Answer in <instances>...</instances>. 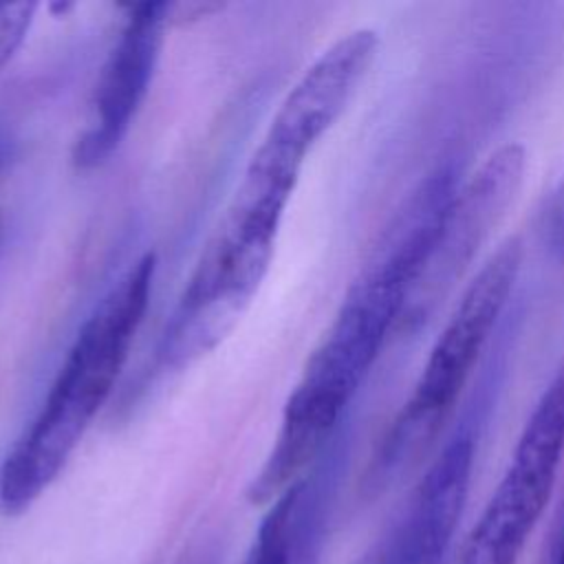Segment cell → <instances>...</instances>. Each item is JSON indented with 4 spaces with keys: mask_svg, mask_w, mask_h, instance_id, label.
Segmentation results:
<instances>
[{
    "mask_svg": "<svg viewBox=\"0 0 564 564\" xmlns=\"http://www.w3.org/2000/svg\"><path fill=\"white\" fill-rule=\"evenodd\" d=\"M542 236L549 251L564 260V178L560 181L544 207Z\"/></svg>",
    "mask_w": 564,
    "mask_h": 564,
    "instance_id": "obj_12",
    "label": "cell"
},
{
    "mask_svg": "<svg viewBox=\"0 0 564 564\" xmlns=\"http://www.w3.org/2000/svg\"><path fill=\"white\" fill-rule=\"evenodd\" d=\"M520 264L522 245L509 238L469 280L372 460L368 487L390 485L432 445L509 302Z\"/></svg>",
    "mask_w": 564,
    "mask_h": 564,
    "instance_id": "obj_4",
    "label": "cell"
},
{
    "mask_svg": "<svg viewBox=\"0 0 564 564\" xmlns=\"http://www.w3.org/2000/svg\"><path fill=\"white\" fill-rule=\"evenodd\" d=\"M476 441L456 430L359 564H445L467 505Z\"/></svg>",
    "mask_w": 564,
    "mask_h": 564,
    "instance_id": "obj_8",
    "label": "cell"
},
{
    "mask_svg": "<svg viewBox=\"0 0 564 564\" xmlns=\"http://www.w3.org/2000/svg\"><path fill=\"white\" fill-rule=\"evenodd\" d=\"M170 24L172 2L145 0L128 7V18L97 73L84 128L73 143L70 159L77 170L104 165L123 143L150 93Z\"/></svg>",
    "mask_w": 564,
    "mask_h": 564,
    "instance_id": "obj_7",
    "label": "cell"
},
{
    "mask_svg": "<svg viewBox=\"0 0 564 564\" xmlns=\"http://www.w3.org/2000/svg\"><path fill=\"white\" fill-rule=\"evenodd\" d=\"M564 456V368L540 394L511 460L467 533L456 564H518L555 487Z\"/></svg>",
    "mask_w": 564,
    "mask_h": 564,
    "instance_id": "obj_5",
    "label": "cell"
},
{
    "mask_svg": "<svg viewBox=\"0 0 564 564\" xmlns=\"http://www.w3.org/2000/svg\"><path fill=\"white\" fill-rule=\"evenodd\" d=\"M214 560H216L214 551H209L207 546H198V549L189 551L187 555H183L178 564H212Z\"/></svg>",
    "mask_w": 564,
    "mask_h": 564,
    "instance_id": "obj_13",
    "label": "cell"
},
{
    "mask_svg": "<svg viewBox=\"0 0 564 564\" xmlns=\"http://www.w3.org/2000/svg\"><path fill=\"white\" fill-rule=\"evenodd\" d=\"M557 564H564V535H562V546H560V553H557Z\"/></svg>",
    "mask_w": 564,
    "mask_h": 564,
    "instance_id": "obj_14",
    "label": "cell"
},
{
    "mask_svg": "<svg viewBox=\"0 0 564 564\" xmlns=\"http://www.w3.org/2000/svg\"><path fill=\"white\" fill-rule=\"evenodd\" d=\"M156 258H137L79 326L40 410L0 465V509L26 511L59 476L112 394L150 306Z\"/></svg>",
    "mask_w": 564,
    "mask_h": 564,
    "instance_id": "obj_2",
    "label": "cell"
},
{
    "mask_svg": "<svg viewBox=\"0 0 564 564\" xmlns=\"http://www.w3.org/2000/svg\"><path fill=\"white\" fill-rule=\"evenodd\" d=\"M37 7V2H0V73L24 44Z\"/></svg>",
    "mask_w": 564,
    "mask_h": 564,
    "instance_id": "obj_11",
    "label": "cell"
},
{
    "mask_svg": "<svg viewBox=\"0 0 564 564\" xmlns=\"http://www.w3.org/2000/svg\"><path fill=\"white\" fill-rule=\"evenodd\" d=\"M284 212V203L236 187L165 322L161 370L187 368L231 335L269 273Z\"/></svg>",
    "mask_w": 564,
    "mask_h": 564,
    "instance_id": "obj_3",
    "label": "cell"
},
{
    "mask_svg": "<svg viewBox=\"0 0 564 564\" xmlns=\"http://www.w3.org/2000/svg\"><path fill=\"white\" fill-rule=\"evenodd\" d=\"M524 148L520 143H505L454 189L410 286L397 330L416 333L432 319L516 203L524 183Z\"/></svg>",
    "mask_w": 564,
    "mask_h": 564,
    "instance_id": "obj_6",
    "label": "cell"
},
{
    "mask_svg": "<svg viewBox=\"0 0 564 564\" xmlns=\"http://www.w3.org/2000/svg\"><path fill=\"white\" fill-rule=\"evenodd\" d=\"M2 234H4V229H2V214H0V245H2Z\"/></svg>",
    "mask_w": 564,
    "mask_h": 564,
    "instance_id": "obj_15",
    "label": "cell"
},
{
    "mask_svg": "<svg viewBox=\"0 0 564 564\" xmlns=\"http://www.w3.org/2000/svg\"><path fill=\"white\" fill-rule=\"evenodd\" d=\"M454 189L449 174L430 178L346 291L330 326L308 355L284 403L275 441L247 489L253 505L275 500L326 452L388 335L397 330L410 286Z\"/></svg>",
    "mask_w": 564,
    "mask_h": 564,
    "instance_id": "obj_1",
    "label": "cell"
},
{
    "mask_svg": "<svg viewBox=\"0 0 564 564\" xmlns=\"http://www.w3.org/2000/svg\"><path fill=\"white\" fill-rule=\"evenodd\" d=\"M377 51L375 29H355L337 37L286 93L260 143L304 165L311 150L350 104Z\"/></svg>",
    "mask_w": 564,
    "mask_h": 564,
    "instance_id": "obj_9",
    "label": "cell"
},
{
    "mask_svg": "<svg viewBox=\"0 0 564 564\" xmlns=\"http://www.w3.org/2000/svg\"><path fill=\"white\" fill-rule=\"evenodd\" d=\"M297 502L300 487L295 480L273 500L245 564H295Z\"/></svg>",
    "mask_w": 564,
    "mask_h": 564,
    "instance_id": "obj_10",
    "label": "cell"
}]
</instances>
